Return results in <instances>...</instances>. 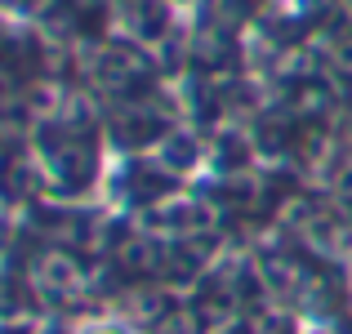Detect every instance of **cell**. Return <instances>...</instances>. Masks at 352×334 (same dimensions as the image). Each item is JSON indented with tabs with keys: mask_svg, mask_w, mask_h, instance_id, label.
<instances>
[{
	"mask_svg": "<svg viewBox=\"0 0 352 334\" xmlns=\"http://www.w3.org/2000/svg\"><path fill=\"white\" fill-rule=\"evenodd\" d=\"M72 334H143V330H138L134 321H125V317H89Z\"/></svg>",
	"mask_w": 352,
	"mask_h": 334,
	"instance_id": "obj_1",
	"label": "cell"
}]
</instances>
